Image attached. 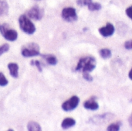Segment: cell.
I'll use <instances>...</instances> for the list:
<instances>
[{
	"instance_id": "1",
	"label": "cell",
	"mask_w": 132,
	"mask_h": 131,
	"mask_svg": "<svg viewBox=\"0 0 132 131\" xmlns=\"http://www.w3.org/2000/svg\"><path fill=\"white\" fill-rule=\"evenodd\" d=\"M96 68V60L93 57L81 58L76 68V71L82 72H90Z\"/></svg>"
},
{
	"instance_id": "2",
	"label": "cell",
	"mask_w": 132,
	"mask_h": 131,
	"mask_svg": "<svg viewBox=\"0 0 132 131\" xmlns=\"http://www.w3.org/2000/svg\"><path fill=\"white\" fill-rule=\"evenodd\" d=\"M19 23L20 29L27 34H32L36 31L35 25L26 15H22L19 18Z\"/></svg>"
},
{
	"instance_id": "3",
	"label": "cell",
	"mask_w": 132,
	"mask_h": 131,
	"mask_svg": "<svg viewBox=\"0 0 132 131\" xmlns=\"http://www.w3.org/2000/svg\"><path fill=\"white\" fill-rule=\"evenodd\" d=\"M22 55L25 57H31L39 55V47L36 43H29L23 46L21 50Z\"/></svg>"
},
{
	"instance_id": "4",
	"label": "cell",
	"mask_w": 132,
	"mask_h": 131,
	"mask_svg": "<svg viewBox=\"0 0 132 131\" xmlns=\"http://www.w3.org/2000/svg\"><path fill=\"white\" fill-rule=\"evenodd\" d=\"M0 32L3 37L9 41H15L18 37L17 32L13 29H9L8 25H0Z\"/></svg>"
},
{
	"instance_id": "5",
	"label": "cell",
	"mask_w": 132,
	"mask_h": 131,
	"mask_svg": "<svg viewBox=\"0 0 132 131\" xmlns=\"http://www.w3.org/2000/svg\"><path fill=\"white\" fill-rule=\"evenodd\" d=\"M62 18L67 22H73L77 19L76 9L72 7H67L62 10Z\"/></svg>"
},
{
	"instance_id": "6",
	"label": "cell",
	"mask_w": 132,
	"mask_h": 131,
	"mask_svg": "<svg viewBox=\"0 0 132 131\" xmlns=\"http://www.w3.org/2000/svg\"><path fill=\"white\" fill-rule=\"evenodd\" d=\"M27 16L29 18H31L32 19L34 20H40L44 14V11L43 9L39 8L37 5H35L33 7H32L31 9H29L27 12Z\"/></svg>"
},
{
	"instance_id": "7",
	"label": "cell",
	"mask_w": 132,
	"mask_h": 131,
	"mask_svg": "<svg viewBox=\"0 0 132 131\" xmlns=\"http://www.w3.org/2000/svg\"><path fill=\"white\" fill-rule=\"evenodd\" d=\"M80 102V99L74 96L73 97H71L69 100L66 101L63 105H62V109L66 111V112H70L73 110L74 109H76L79 104Z\"/></svg>"
},
{
	"instance_id": "8",
	"label": "cell",
	"mask_w": 132,
	"mask_h": 131,
	"mask_svg": "<svg viewBox=\"0 0 132 131\" xmlns=\"http://www.w3.org/2000/svg\"><path fill=\"white\" fill-rule=\"evenodd\" d=\"M99 33L101 35H102L104 37H108L114 34V26L111 23H107L106 26L100 28Z\"/></svg>"
},
{
	"instance_id": "9",
	"label": "cell",
	"mask_w": 132,
	"mask_h": 131,
	"mask_svg": "<svg viewBox=\"0 0 132 131\" xmlns=\"http://www.w3.org/2000/svg\"><path fill=\"white\" fill-rule=\"evenodd\" d=\"M84 106L85 109L89 110H97L99 108L98 103L95 101L94 99H90L89 100L86 101L84 104Z\"/></svg>"
},
{
	"instance_id": "10",
	"label": "cell",
	"mask_w": 132,
	"mask_h": 131,
	"mask_svg": "<svg viewBox=\"0 0 132 131\" xmlns=\"http://www.w3.org/2000/svg\"><path fill=\"white\" fill-rule=\"evenodd\" d=\"M8 68L10 72V75L15 78L19 76V66L15 63H9L8 64Z\"/></svg>"
},
{
	"instance_id": "11",
	"label": "cell",
	"mask_w": 132,
	"mask_h": 131,
	"mask_svg": "<svg viewBox=\"0 0 132 131\" xmlns=\"http://www.w3.org/2000/svg\"><path fill=\"white\" fill-rule=\"evenodd\" d=\"M76 124V121L73 118H66L63 120L62 123H61V127L63 129L67 130L69 129L72 127H73Z\"/></svg>"
},
{
	"instance_id": "12",
	"label": "cell",
	"mask_w": 132,
	"mask_h": 131,
	"mask_svg": "<svg viewBox=\"0 0 132 131\" xmlns=\"http://www.w3.org/2000/svg\"><path fill=\"white\" fill-rule=\"evenodd\" d=\"M27 130L29 131H41L42 128L38 123L34 121H30L27 124Z\"/></svg>"
},
{
	"instance_id": "13",
	"label": "cell",
	"mask_w": 132,
	"mask_h": 131,
	"mask_svg": "<svg viewBox=\"0 0 132 131\" xmlns=\"http://www.w3.org/2000/svg\"><path fill=\"white\" fill-rule=\"evenodd\" d=\"M43 57L46 59L47 63L50 65H56L57 64V59L53 54H45Z\"/></svg>"
},
{
	"instance_id": "14",
	"label": "cell",
	"mask_w": 132,
	"mask_h": 131,
	"mask_svg": "<svg viewBox=\"0 0 132 131\" xmlns=\"http://www.w3.org/2000/svg\"><path fill=\"white\" fill-rule=\"evenodd\" d=\"M9 11L8 3L4 0H0V15L7 14Z\"/></svg>"
},
{
	"instance_id": "15",
	"label": "cell",
	"mask_w": 132,
	"mask_h": 131,
	"mask_svg": "<svg viewBox=\"0 0 132 131\" xmlns=\"http://www.w3.org/2000/svg\"><path fill=\"white\" fill-rule=\"evenodd\" d=\"M99 53H100V55H101V57L102 58H104V59H108V58H110V57H111V55H112L111 50H109V49H108V48H104V49H101V50L99 51Z\"/></svg>"
},
{
	"instance_id": "16",
	"label": "cell",
	"mask_w": 132,
	"mask_h": 131,
	"mask_svg": "<svg viewBox=\"0 0 132 131\" xmlns=\"http://www.w3.org/2000/svg\"><path fill=\"white\" fill-rule=\"evenodd\" d=\"M87 6L88 9L90 11H97L101 9V5L97 2H90Z\"/></svg>"
},
{
	"instance_id": "17",
	"label": "cell",
	"mask_w": 132,
	"mask_h": 131,
	"mask_svg": "<svg viewBox=\"0 0 132 131\" xmlns=\"http://www.w3.org/2000/svg\"><path fill=\"white\" fill-rule=\"evenodd\" d=\"M121 127V123H115L111 124L109 127H108V131H118L120 130Z\"/></svg>"
},
{
	"instance_id": "18",
	"label": "cell",
	"mask_w": 132,
	"mask_h": 131,
	"mask_svg": "<svg viewBox=\"0 0 132 131\" xmlns=\"http://www.w3.org/2000/svg\"><path fill=\"white\" fill-rule=\"evenodd\" d=\"M8 80L6 79V78L5 77V75H3V73L0 72V86L4 87L8 85Z\"/></svg>"
},
{
	"instance_id": "19",
	"label": "cell",
	"mask_w": 132,
	"mask_h": 131,
	"mask_svg": "<svg viewBox=\"0 0 132 131\" xmlns=\"http://www.w3.org/2000/svg\"><path fill=\"white\" fill-rule=\"evenodd\" d=\"M9 50V45L8 43H5L0 47V56L2 55L4 53L7 52Z\"/></svg>"
},
{
	"instance_id": "20",
	"label": "cell",
	"mask_w": 132,
	"mask_h": 131,
	"mask_svg": "<svg viewBox=\"0 0 132 131\" xmlns=\"http://www.w3.org/2000/svg\"><path fill=\"white\" fill-rule=\"evenodd\" d=\"M77 4L80 6L84 5H88L90 2H92V0H77Z\"/></svg>"
},
{
	"instance_id": "21",
	"label": "cell",
	"mask_w": 132,
	"mask_h": 131,
	"mask_svg": "<svg viewBox=\"0 0 132 131\" xmlns=\"http://www.w3.org/2000/svg\"><path fill=\"white\" fill-rule=\"evenodd\" d=\"M83 77L85 80L88 82H92L93 81V77L90 75L89 72H83Z\"/></svg>"
},
{
	"instance_id": "22",
	"label": "cell",
	"mask_w": 132,
	"mask_h": 131,
	"mask_svg": "<svg viewBox=\"0 0 132 131\" xmlns=\"http://www.w3.org/2000/svg\"><path fill=\"white\" fill-rule=\"evenodd\" d=\"M31 64H32V65H35V66L37 68V69L39 70V71L41 72V71H43V68H41V65H40V62H39V61H32Z\"/></svg>"
},
{
	"instance_id": "23",
	"label": "cell",
	"mask_w": 132,
	"mask_h": 131,
	"mask_svg": "<svg viewBox=\"0 0 132 131\" xmlns=\"http://www.w3.org/2000/svg\"><path fill=\"white\" fill-rule=\"evenodd\" d=\"M126 14H127V16L132 20V5L130 6V7H128L126 9Z\"/></svg>"
},
{
	"instance_id": "24",
	"label": "cell",
	"mask_w": 132,
	"mask_h": 131,
	"mask_svg": "<svg viewBox=\"0 0 132 131\" xmlns=\"http://www.w3.org/2000/svg\"><path fill=\"white\" fill-rule=\"evenodd\" d=\"M125 47L128 50H132V40H129L125 42Z\"/></svg>"
},
{
	"instance_id": "25",
	"label": "cell",
	"mask_w": 132,
	"mask_h": 131,
	"mask_svg": "<svg viewBox=\"0 0 132 131\" xmlns=\"http://www.w3.org/2000/svg\"><path fill=\"white\" fill-rule=\"evenodd\" d=\"M129 75V78H130L132 80V68H131V70L130 71V72H129V75Z\"/></svg>"
},
{
	"instance_id": "26",
	"label": "cell",
	"mask_w": 132,
	"mask_h": 131,
	"mask_svg": "<svg viewBox=\"0 0 132 131\" xmlns=\"http://www.w3.org/2000/svg\"><path fill=\"white\" fill-rule=\"evenodd\" d=\"M36 1H40V0H36Z\"/></svg>"
}]
</instances>
